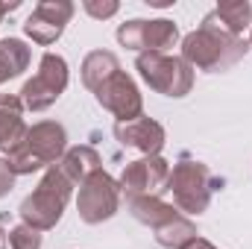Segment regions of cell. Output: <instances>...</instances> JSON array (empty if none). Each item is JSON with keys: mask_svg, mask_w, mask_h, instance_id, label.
<instances>
[{"mask_svg": "<svg viewBox=\"0 0 252 249\" xmlns=\"http://www.w3.org/2000/svg\"><path fill=\"white\" fill-rule=\"evenodd\" d=\"M247 50H250V44L244 38L229 35L208 18H202L199 30H193L182 38V59L193 70L199 67L205 73H220V70L235 67L247 56Z\"/></svg>", "mask_w": 252, "mask_h": 249, "instance_id": "cell-1", "label": "cell"}, {"mask_svg": "<svg viewBox=\"0 0 252 249\" xmlns=\"http://www.w3.org/2000/svg\"><path fill=\"white\" fill-rule=\"evenodd\" d=\"M64 153H67V132H64V126L56 124V121H41V124L30 126L24 144L12 156H6V161H9L15 176H27V173H35V170L59 164Z\"/></svg>", "mask_w": 252, "mask_h": 249, "instance_id": "cell-2", "label": "cell"}, {"mask_svg": "<svg viewBox=\"0 0 252 249\" xmlns=\"http://www.w3.org/2000/svg\"><path fill=\"white\" fill-rule=\"evenodd\" d=\"M70 193H73V185L64 179L62 170L56 164L47 167L44 176H41V182H38V187L18 208L21 223L30 226V229H35V232L56 229V223L62 220V211H64V205H67V199H70Z\"/></svg>", "mask_w": 252, "mask_h": 249, "instance_id": "cell-3", "label": "cell"}, {"mask_svg": "<svg viewBox=\"0 0 252 249\" xmlns=\"http://www.w3.org/2000/svg\"><path fill=\"white\" fill-rule=\"evenodd\" d=\"M135 67L141 79L164 97H185L193 88V67L182 56H167V53H138Z\"/></svg>", "mask_w": 252, "mask_h": 249, "instance_id": "cell-4", "label": "cell"}, {"mask_svg": "<svg viewBox=\"0 0 252 249\" xmlns=\"http://www.w3.org/2000/svg\"><path fill=\"white\" fill-rule=\"evenodd\" d=\"M214 176L202 161H179L170 170L167 190L176 199V208L185 214H202L211 202V190H214Z\"/></svg>", "mask_w": 252, "mask_h": 249, "instance_id": "cell-5", "label": "cell"}, {"mask_svg": "<svg viewBox=\"0 0 252 249\" xmlns=\"http://www.w3.org/2000/svg\"><path fill=\"white\" fill-rule=\"evenodd\" d=\"M67 79H70V70H67V62H64L59 53H44L41 62H38V73L24 82L21 88V103L24 109L30 112H44L50 109L67 88Z\"/></svg>", "mask_w": 252, "mask_h": 249, "instance_id": "cell-6", "label": "cell"}, {"mask_svg": "<svg viewBox=\"0 0 252 249\" xmlns=\"http://www.w3.org/2000/svg\"><path fill=\"white\" fill-rule=\"evenodd\" d=\"M121 208V185L115 176H109L103 167L97 173H91L76 193V211H79V220L88 223V226H97V223H106L118 214Z\"/></svg>", "mask_w": 252, "mask_h": 249, "instance_id": "cell-7", "label": "cell"}, {"mask_svg": "<svg viewBox=\"0 0 252 249\" xmlns=\"http://www.w3.org/2000/svg\"><path fill=\"white\" fill-rule=\"evenodd\" d=\"M118 41L126 50H141V53H164L179 41V27L167 18H156V21H126L118 27Z\"/></svg>", "mask_w": 252, "mask_h": 249, "instance_id": "cell-8", "label": "cell"}, {"mask_svg": "<svg viewBox=\"0 0 252 249\" xmlns=\"http://www.w3.org/2000/svg\"><path fill=\"white\" fill-rule=\"evenodd\" d=\"M167 179H170V161L161 156H144L126 164L118 185H121V193H126V199L158 196L161 190H167Z\"/></svg>", "mask_w": 252, "mask_h": 249, "instance_id": "cell-9", "label": "cell"}, {"mask_svg": "<svg viewBox=\"0 0 252 249\" xmlns=\"http://www.w3.org/2000/svg\"><path fill=\"white\" fill-rule=\"evenodd\" d=\"M73 12H76V6H73L70 0H41V3L32 9V15L24 21V32H27L35 44L50 47V44H56V41L62 38L64 27L70 24Z\"/></svg>", "mask_w": 252, "mask_h": 249, "instance_id": "cell-10", "label": "cell"}, {"mask_svg": "<svg viewBox=\"0 0 252 249\" xmlns=\"http://www.w3.org/2000/svg\"><path fill=\"white\" fill-rule=\"evenodd\" d=\"M94 97H97V103H100L103 109H109L118 121H135V118L144 115V97H141L135 79H132L129 73H124V70H118L115 76H109V79L94 91Z\"/></svg>", "mask_w": 252, "mask_h": 249, "instance_id": "cell-11", "label": "cell"}, {"mask_svg": "<svg viewBox=\"0 0 252 249\" xmlns=\"http://www.w3.org/2000/svg\"><path fill=\"white\" fill-rule=\"evenodd\" d=\"M115 138L124 144V147H132L144 156H158L167 135H164V126L153 118H135V121H118L115 124Z\"/></svg>", "mask_w": 252, "mask_h": 249, "instance_id": "cell-12", "label": "cell"}, {"mask_svg": "<svg viewBox=\"0 0 252 249\" xmlns=\"http://www.w3.org/2000/svg\"><path fill=\"white\" fill-rule=\"evenodd\" d=\"M21 115H24L21 97L0 94V150H3L6 156H12V153L24 144V138H27V132H30V126L24 124Z\"/></svg>", "mask_w": 252, "mask_h": 249, "instance_id": "cell-13", "label": "cell"}, {"mask_svg": "<svg viewBox=\"0 0 252 249\" xmlns=\"http://www.w3.org/2000/svg\"><path fill=\"white\" fill-rule=\"evenodd\" d=\"M100 164H103L100 153L94 147H88V144H79V147H67V153L62 156V161L56 167L64 173V179L76 187V185H82L91 173H97Z\"/></svg>", "mask_w": 252, "mask_h": 249, "instance_id": "cell-14", "label": "cell"}, {"mask_svg": "<svg viewBox=\"0 0 252 249\" xmlns=\"http://www.w3.org/2000/svg\"><path fill=\"white\" fill-rule=\"evenodd\" d=\"M126 202H129V214H132L138 223L150 226L153 232L161 229V226H167V223H173V220L179 217V211H176L173 205H167L164 199H158V196H132V199H126Z\"/></svg>", "mask_w": 252, "mask_h": 249, "instance_id": "cell-15", "label": "cell"}, {"mask_svg": "<svg viewBox=\"0 0 252 249\" xmlns=\"http://www.w3.org/2000/svg\"><path fill=\"white\" fill-rule=\"evenodd\" d=\"M208 21H214L220 30H226L229 35L241 38V32L252 24V3L250 0H226V3H217L208 15Z\"/></svg>", "mask_w": 252, "mask_h": 249, "instance_id": "cell-16", "label": "cell"}, {"mask_svg": "<svg viewBox=\"0 0 252 249\" xmlns=\"http://www.w3.org/2000/svg\"><path fill=\"white\" fill-rule=\"evenodd\" d=\"M121 70V62L115 53L109 50H91L85 59H82V82L88 91H97L109 76H115Z\"/></svg>", "mask_w": 252, "mask_h": 249, "instance_id": "cell-17", "label": "cell"}, {"mask_svg": "<svg viewBox=\"0 0 252 249\" xmlns=\"http://www.w3.org/2000/svg\"><path fill=\"white\" fill-rule=\"evenodd\" d=\"M30 64V47L21 38H0V85L21 76Z\"/></svg>", "mask_w": 252, "mask_h": 249, "instance_id": "cell-18", "label": "cell"}, {"mask_svg": "<svg viewBox=\"0 0 252 249\" xmlns=\"http://www.w3.org/2000/svg\"><path fill=\"white\" fill-rule=\"evenodd\" d=\"M193 238H196V226L190 220H185L182 214L173 223L156 229V241H158V247H164V249H182V247H188Z\"/></svg>", "mask_w": 252, "mask_h": 249, "instance_id": "cell-19", "label": "cell"}, {"mask_svg": "<svg viewBox=\"0 0 252 249\" xmlns=\"http://www.w3.org/2000/svg\"><path fill=\"white\" fill-rule=\"evenodd\" d=\"M9 247L12 249H41V232L30 229V226H15L9 232Z\"/></svg>", "mask_w": 252, "mask_h": 249, "instance_id": "cell-20", "label": "cell"}, {"mask_svg": "<svg viewBox=\"0 0 252 249\" xmlns=\"http://www.w3.org/2000/svg\"><path fill=\"white\" fill-rule=\"evenodd\" d=\"M82 9H85L91 18H97V21H106V18L118 15L121 3H118V0H85V3H82Z\"/></svg>", "mask_w": 252, "mask_h": 249, "instance_id": "cell-21", "label": "cell"}, {"mask_svg": "<svg viewBox=\"0 0 252 249\" xmlns=\"http://www.w3.org/2000/svg\"><path fill=\"white\" fill-rule=\"evenodd\" d=\"M15 179H18V176L12 173L9 161H6V158H0V199H3V196L15 187Z\"/></svg>", "mask_w": 252, "mask_h": 249, "instance_id": "cell-22", "label": "cell"}, {"mask_svg": "<svg viewBox=\"0 0 252 249\" xmlns=\"http://www.w3.org/2000/svg\"><path fill=\"white\" fill-rule=\"evenodd\" d=\"M182 249H217V247H214V244H208L205 238H199V235H196V238L190 241L188 247H182Z\"/></svg>", "mask_w": 252, "mask_h": 249, "instance_id": "cell-23", "label": "cell"}, {"mask_svg": "<svg viewBox=\"0 0 252 249\" xmlns=\"http://www.w3.org/2000/svg\"><path fill=\"white\" fill-rule=\"evenodd\" d=\"M18 6H21L18 0H12V3H0V21H3V18H6V15L12 12V9H18Z\"/></svg>", "mask_w": 252, "mask_h": 249, "instance_id": "cell-24", "label": "cell"}, {"mask_svg": "<svg viewBox=\"0 0 252 249\" xmlns=\"http://www.w3.org/2000/svg\"><path fill=\"white\" fill-rule=\"evenodd\" d=\"M150 6H156V9H164V6H173V0H147Z\"/></svg>", "mask_w": 252, "mask_h": 249, "instance_id": "cell-25", "label": "cell"}, {"mask_svg": "<svg viewBox=\"0 0 252 249\" xmlns=\"http://www.w3.org/2000/svg\"><path fill=\"white\" fill-rule=\"evenodd\" d=\"M6 244H9V232L0 226V249H6Z\"/></svg>", "mask_w": 252, "mask_h": 249, "instance_id": "cell-26", "label": "cell"}, {"mask_svg": "<svg viewBox=\"0 0 252 249\" xmlns=\"http://www.w3.org/2000/svg\"><path fill=\"white\" fill-rule=\"evenodd\" d=\"M250 47H252V32H250Z\"/></svg>", "mask_w": 252, "mask_h": 249, "instance_id": "cell-27", "label": "cell"}]
</instances>
